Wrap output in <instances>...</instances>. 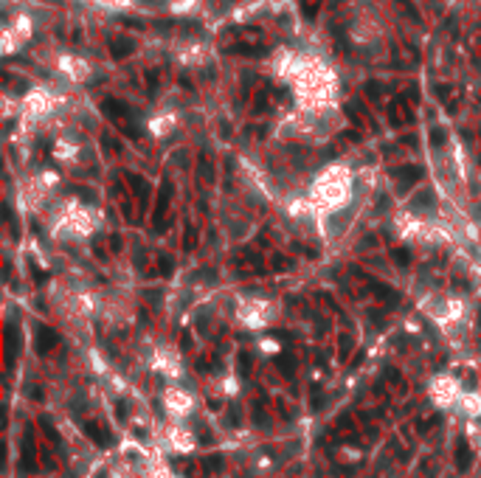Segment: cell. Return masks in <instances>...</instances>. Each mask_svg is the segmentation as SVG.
Masks as SVG:
<instances>
[{
    "label": "cell",
    "instance_id": "cell-2",
    "mask_svg": "<svg viewBox=\"0 0 481 478\" xmlns=\"http://www.w3.org/2000/svg\"><path fill=\"white\" fill-rule=\"evenodd\" d=\"M56 343H59V335H56L51 327L40 324V327H37V352H40V355H48Z\"/></svg>",
    "mask_w": 481,
    "mask_h": 478
},
{
    "label": "cell",
    "instance_id": "cell-3",
    "mask_svg": "<svg viewBox=\"0 0 481 478\" xmlns=\"http://www.w3.org/2000/svg\"><path fill=\"white\" fill-rule=\"evenodd\" d=\"M85 433L90 436L99 448H110L113 444V436L104 433V425H99V422H85Z\"/></svg>",
    "mask_w": 481,
    "mask_h": 478
},
{
    "label": "cell",
    "instance_id": "cell-14",
    "mask_svg": "<svg viewBox=\"0 0 481 478\" xmlns=\"http://www.w3.org/2000/svg\"><path fill=\"white\" fill-rule=\"evenodd\" d=\"M104 110H107L110 115H127V107H124L121 102H107V104H104Z\"/></svg>",
    "mask_w": 481,
    "mask_h": 478
},
{
    "label": "cell",
    "instance_id": "cell-11",
    "mask_svg": "<svg viewBox=\"0 0 481 478\" xmlns=\"http://www.w3.org/2000/svg\"><path fill=\"white\" fill-rule=\"evenodd\" d=\"M158 267H161V276L169 278L172 273H175V262H172V256L169 253H161L158 256Z\"/></svg>",
    "mask_w": 481,
    "mask_h": 478
},
{
    "label": "cell",
    "instance_id": "cell-16",
    "mask_svg": "<svg viewBox=\"0 0 481 478\" xmlns=\"http://www.w3.org/2000/svg\"><path fill=\"white\" fill-rule=\"evenodd\" d=\"M31 270H34V281H37V284H43L45 278H48V273H45L43 267L37 265V262H31Z\"/></svg>",
    "mask_w": 481,
    "mask_h": 478
},
{
    "label": "cell",
    "instance_id": "cell-20",
    "mask_svg": "<svg viewBox=\"0 0 481 478\" xmlns=\"http://www.w3.org/2000/svg\"><path fill=\"white\" fill-rule=\"evenodd\" d=\"M208 467H211L214 472H219L226 464H222V459H219V456H211V459H208Z\"/></svg>",
    "mask_w": 481,
    "mask_h": 478
},
{
    "label": "cell",
    "instance_id": "cell-19",
    "mask_svg": "<svg viewBox=\"0 0 481 478\" xmlns=\"http://www.w3.org/2000/svg\"><path fill=\"white\" fill-rule=\"evenodd\" d=\"M273 267H276V270H287V267H293V262L284 259V256H276V259H273Z\"/></svg>",
    "mask_w": 481,
    "mask_h": 478
},
{
    "label": "cell",
    "instance_id": "cell-24",
    "mask_svg": "<svg viewBox=\"0 0 481 478\" xmlns=\"http://www.w3.org/2000/svg\"><path fill=\"white\" fill-rule=\"evenodd\" d=\"M386 377H389V380H391V383H400V374H397V371H394V369H389V371H386Z\"/></svg>",
    "mask_w": 481,
    "mask_h": 478
},
{
    "label": "cell",
    "instance_id": "cell-17",
    "mask_svg": "<svg viewBox=\"0 0 481 478\" xmlns=\"http://www.w3.org/2000/svg\"><path fill=\"white\" fill-rule=\"evenodd\" d=\"M239 371H242V374H248V371H250V355H245V352L239 355Z\"/></svg>",
    "mask_w": 481,
    "mask_h": 478
},
{
    "label": "cell",
    "instance_id": "cell-8",
    "mask_svg": "<svg viewBox=\"0 0 481 478\" xmlns=\"http://www.w3.org/2000/svg\"><path fill=\"white\" fill-rule=\"evenodd\" d=\"M369 284H372V290L377 293L380 298H386V301H389V304H397V293L391 290L389 284H380V281H374V278H369Z\"/></svg>",
    "mask_w": 481,
    "mask_h": 478
},
{
    "label": "cell",
    "instance_id": "cell-22",
    "mask_svg": "<svg viewBox=\"0 0 481 478\" xmlns=\"http://www.w3.org/2000/svg\"><path fill=\"white\" fill-rule=\"evenodd\" d=\"M431 138H433V144H442V141H445V133H442V130H433V135H431Z\"/></svg>",
    "mask_w": 481,
    "mask_h": 478
},
{
    "label": "cell",
    "instance_id": "cell-23",
    "mask_svg": "<svg viewBox=\"0 0 481 478\" xmlns=\"http://www.w3.org/2000/svg\"><path fill=\"white\" fill-rule=\"evenodd\" d=\"M110 248H113V250L121 248V236H110Z\"/></svg>",
    "mask_w": 481,
    "mask_h": 478
},
{
    "label": "cell",
    "instance_id": "cell-5",
    "mask_svg": "<svg viewBox=\"0 0 481 478\" xmlns=\"http://www.w3.org/2000/svg\"><path fill=\"white\" fill-rule=\"evenodd\" d=\"M470 461H473V450H470V444L464 442V439H459V444H456V470L459 472H467L470 470Z\"/></svg>",
    "mask_w": 481,
    "mask_h": 478
},
{
    "label": "cell",
    "instance_id": "cell-12",
    "mask_svg": "<svg viewBox=\"0 0 481 478\" xmlns=\"http://www.w3.org/2000/svg\"><path fill=\"white\" fill-rule=\"evenodd\" d=\"M195 245H197V228L189 225V228H186V236H183V250L189 253V250H195Z\"/></svg>",
    "mask_w": 481,
    "mask_h": 478
},
{
    "label": "cell",
    "instance_id": "cell-1",
    "mask_svg": "<svg viewBox=\"0 0 481 478\" xmlns=\"http://www.w3.org/2000/svg\"><path fill=\"white\" fill-rule=\"evenodd\" d=\"M169 200H172V183H164V186H161V194H158V206H155V214H152L155 231H166V228H169L172 219H166Z\"/></svg>",
    "mask_w": 481,
    "mask_h": 478
},
{
    "label": "cell",
    "instance_id": "cell-4",
    "mask_svg": "<svg viewBox=\"0 0 481 478\" xmlns=\"http://www.w3.org/2000/svg\"><path fill=\"white\" fill-rule=\"evenodd\" d=\"M6 355H3V360H6V371H12V363H14V349H17V329H14V324H6Z\"/></svg>",
    "mask_w": 481,
    "mask_h": 478
},
{
    "label": "cell",
    "instance_id": "cell-13",
    "mask_svg": "<svg viewBox=\"0 0 481 478\" xmlns=\"http://www.w3.org/2000/svg\"><path fill=\"white\" fill-rule=\"evenodd\" d=\"M391 259H394L400 267H405L411 262V250L408 248H394V250H391Z\"/></svg>",
    "mask_w": 481,
    "mask_h": 478
},
{
    "label": "cell",
    "instance_id": "cell-9",
    "mask_svg": "<svg viewBox=\"0 0 481 478\" xmlns=\"http://www.w3.org/2000/svg\"><path fill=\"white\" fill-rule=\"evenodd\" d=\"M23 444H25V453H23V467L25 470H34V442H31V433H25V439H23Z\"/></svg>",
    "mask_w": 481,
    "mask_h": 478
},
{
    "label": "cell",
    "instance_id": "cell-10",
    "mask_svg": "<svg viewBox=\"0 0 481 478\" xmlns=\"http://www.w3.org/2000/svg\"><path fill=\"white\" fill-rule=\"evenodd\" d=\"M276 366H279V371H281L284 377H293V374H296V360H293L290 355H279Z\"/></svg>",
    "mask_w": 481,
    "mask_h": 478
},
{
    "label": "cell",
    "instance_id": "cell-21",
    "mask_svg": "<svg viewBox=\"0 0 481 478\" xmlns=\"http://www.w3.org/2000/svg\"><path fill=\"white\" fill-rule=\"evenodd\" d=\"M253 419H256V422H259V425H268V422H270V419H268V413H265V411H262V408H256V413H253Z\"/></svg>",
    "mask_w": 481,
    "mask_h": 478
},
{
    "label": "cell",
    "instance_id": "cell-25",
    "mask_svg": "<svg viewBox=\"0 0 481 478\" xmlns=\"http://www.w3.org/2000/svg\"><path fill=\"white\" fill-rule=\"evenodd\" d=\"M118 419H127V405L124 402H118Z\"/></svg>",
    "mask_w": 481,
    "mask_h": 478
},
{
    "label": "cell",
    "instance_id": "cell-15",
    "mask_svg": "<svg viewBox=\"0 0 481 478\" xmlns=\"http://www.w3.org/2000/svg\"><path fill=\"white\" fill-rule=\"evenodd\" d=\"M40 425H43V428H45V433H48V439H51V442H54V444H59V433H56V430H54V425H51L48 422V419H40Z\"/></svg>",
    "mask_w": 481,
    "mask_h": 478
},
{
    "label": "cell",
    "instance_id": "cell-18",
    "mask_svg": "<svg viewBox=\"0 0 481 478\" xmlns=\"http://www.w3.org/2000/svg\"><path fill=\"white\" fill-rule=\"evenodd\" d=\"M130 48H133V43H124V40H121V43H116V45H113V54H116V56H121V54H127Z\"/></svg>",
    "mask_w": 481,
    "mask_h": 478
},
{
    "label": "cell",
    "instance_id": "cell-7",
    "mask_svg": "<svg viewBox=\"0 0 481 478\" xmlns=\"http://www.w3.org/2000/svg\"><path fill=\"white\" fill-rule=\"evenodd\" d=\"M127 180L133 183V192H138L141 206H146V200H149V183H146L141 175H127Z\"/></svg>",
    "mask_w": 481,
    "mask_h": 478
},
{
    "label": "cell",
    "instance_id": "cell-6",
    "mask_svg": "<svg viewBox=\"0 0 481 478\" xmlns=\"http://www.w3.org/2000/svg\"><path fill=\"white\" fill-rule=\"evenodd\" d=\"M394 175L402 180V188H408L411 183L422 180V169H420V166H400V169H394Z\"/></svg>",
    "mask_w": 481,
    "mask_h": 478
}]
</instances>
